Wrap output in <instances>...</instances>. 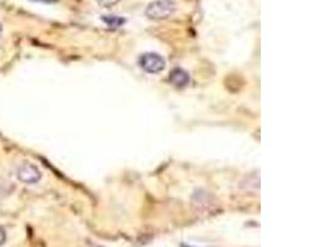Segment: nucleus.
<instances>
[{
	"mask_svg": "<svg viewBox=\"0 0 330 247\" xmlns=\"http://www.w3.org/2000/svg\"><path fill=\"white\" fill-rule=\"evenodd\" d=\"M30 1H35V3H45V4H50L53 3L55 0H30Z\"/></svg>",
	"mask_w": 330,
	"mask_h": 247,
	"instance_id": "6e6552de",
	"label": "nucleus"
},
{
	"mask_svg": "<svg viewBox=\"0 0 330 247\" xmlns=\"http://www.w3.org/2000/svg\"><path fill=\"white\" fill-rule=\"evenodd\" d=\"M176 8L173 0H155L147 5L145 14L151 20H165L173 15Z\"/></svg>",
	"mask_w": 330,
	"mask_h": 247,
	"instance_id": "f257e3e1",
	"label": "nucleus"
},
{
	"mask_svg": "<svg viewBox=\"0 0 330 247\" xmlns=\"http://www.w3.org/2000/svg\"><path fill=\"white\" fill-rule=\"evenodd\" d=\"M6 241V234L3 229H0V246L4 245V242Z\"/></svg>",
	"mask_w": 330,
	"mask_h": 247,
	"instance_id": "0eeeda50",
	"label": "nucleus"
},
{
	"mask_svg": "<svg viewBox=\"0 0 330 247\" xmlns=\"http://www.w3.org/2000/svg\"><path fill=\"white\" fill-rule=\"evenodd\" d=\"M120 0H97V3L103 8H112V6L117 5Z\"/></svg>",
	"mask_w": 330,
	"mask_h": 247,
	"instance_id": "423d86ee",
	"label": "nucleus"
},
{
	"mask_svg": "<svg viewBox=\"0 0 330 247\" xmlns=\"http://www.w3.org/2000/svg\"><path fill=\"white\" fill-rule=\"evenodd\" d=\"M102 20L104 21L107 25L114 26V28H119V26H123L125 23H126V20H125L124 18H120V16H117V15L103 16Z\"/></svg>",
	"mask_w": 330,
	"mask_h": 247,
	"instance_id": "39448f33",
	"label": "nucleus"
},
{
	"mask_svg": "<svg viewBox=\"0 0 330 247\" xmlns=\"http://www.w3.org/2000/svg\"><path fill=\"white\" fill-rule=\"evenodd\" d=\"M18 178L25 184H36L41 179V172L35 165L25 162L18 168Z\"/></svg>",
	"mask_w": 330,
	"mask_h": 247,
	"instance_id": "7ed1b4c3",
	"label": "nucleus"
},
{
	"mask_svg": "<svg viewBox=\"0 0 330 247\" xmlns=\"http://www.w3.org/2000/svg\"><path fill=\"white\" fill-rule=\"evenodd\" d=\"M139 65L145 72L151 73V74H156V73L162 72L166 67V62H165L164 58L161 57L157 53H144V55L140 57Z\"/></svg>",
	"mask_w": 330,
	"mask_h": 247,
	"instance_id": "f03ea898",
	"label": "nucleus"
},
{
	"mask_svg": "<svg viewBox=\"0 0 330 247\" xmlns=\"http://www.w3.org/2000/svg\"><path fill=\"white\" fill-rule=\"evenodd\" d=\"M1 31H3V25H1V23H0V35H1Z\"/></svg>",
	"mask_w": 330,
	"mask_h": 247,
	"instance_id": "1a4fd4ad",
	"label": "nucleus"
},
{
	"mask_svg": "<svg viewBox=\"0 0 330 247\" xmlns=\"http://www.w3.org/2000/svg\"><path fill=\"white\" fill-rule=\"evenodd\" d=\"M169 80L176 87H186L189 83V74L182 68H174L169 74Z\"/></svg>",
	"mask_w": 330,
	"mask_h": 247,
	"instance_id": "20e7f679",
	"label": "nucleus"
}]
</instances>
